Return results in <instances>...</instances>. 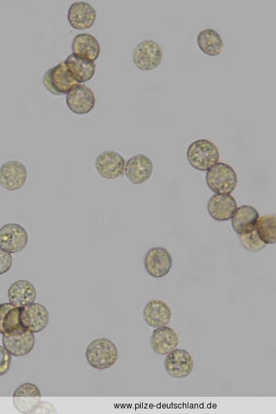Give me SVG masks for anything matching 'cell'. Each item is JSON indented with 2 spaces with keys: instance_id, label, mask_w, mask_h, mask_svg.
<instances>
[{
  "instance_id": "6da1fadb",
  "label": "cell",
  "mask_w": 276,
  "mask_h": 414,
  "mask_svg": "<svg viewBox=\"0 0 276 414\" xmlns=\"http://www.w3.org/2000/svg\"><path fill=\"white\" fill-rule=\"evenodd\" d=\"M186 157L193 168L206 171L218 163L219 152L213 142L208 139H201L189 145Z\"/></svg>"
},
{
  "instance_id": "7a4b0ae2",
  "label": "cell",
  "mask_w": 276,
  "mask_h": 414,
  "mask_svg": "<svg viewBox=\"0 0 276 414\" xmlns=\"http://www.w3.org/2000/svg\"><path fill=\"white\" fill-rule=\"evenodd\" d=\"M88 364L94 368L107 369L115 364L118 358V351L115 344L107 338L92 341L86 351Z\"/></svg>"
},
{
  "instance_id": "3957f363",
  "label": "cell",
  "mask_w": 276,
  "mask_h": 414,
  "mask_svg": "<svg viewBox=\"0 0 276 414\" xmlns=\"http://www.w3.org/2000/svg\"><path fill=\"white\" fill-rule=\"evenodd\" d=\"M206 181L213 192L217 194H230L236 188L237 176L232 166L219 162L207 171Z\"/></svg>"
},
{
  "instance_id": "277c9868",
  "label": "cell",
  "mask_w": 276,
  "mask_h": 414,
  "mask_svg": "<svg viewBox=\"0 0 276 414\" xmlns=\"http://www.w3.org/2000/svg\"><path fill=\"white\" fill-rule=\"evenodd\" d=\"M163 57L161 46L154 40H144L138 43L132 55L135 66L142 71H150L158 67Z\"/></svg>"
},
{
  "instance_id": "5b68a950",
  "label": "cell",
  "mask_w": 276,
  "mask_h": 414,
  "mask_svg": "<svg viewBox=\"0 0 276 414\" xmlns=\"http://www.w3.org/2000/svg\"><path fill=\"white\" fill-rule=\"evenodd\" d=\"M42 81L46 89L55 95L67 94L78 84L72 77L63 61L47 70Z\"/></svg>"
},
{
  "instance_id": "8992f818",
  "label": "cell",
  "mask_w": 276,
  "mask_h": 414,
  "mask_svg": "<svg viewBox=\"0 0 276 414\" xmlns=\"http://www.w3.org/2000/svg\"><path fill=\"white\" fill-rule=\"evenodd\" d=\"M164 366L166 373L170 376L181 379L192 373L194 367V360L188 351L175 348L166 355Z\"/></svg>"
},
{
  "instance_id": "52a82bcc",
  "label": "cell",
  "mask_w": 276,
  "mask_h": 414,
  "mask_svg": "<svg viewBox=\"0 0 276 414\" xmlns=\"http://www.w3.org/2000/svg\"><path fill=\"white\" fill-rule=\"evenodd\" d=\"M28 241V233L20 224L8 223L0 228V248L10 253L20 252Z\"/></svg>"
},
{
  "instance_id": "ba28073f",
  "label": "cell",
  "mask_w": 276,
  "mask_h": 414,
  "mask_svg": "<svg viewBox=\"0 0 276 414\" xmlns=\"http://www.w3.org/2000/svg\"><path fill=\"white\" fill-rule=\"evenodd\" d=\"M172 266V257L164 248H152L146 254L145 269L152 277L161 278L166 276L170 270Z\"/></svg>"
},
{
  "instance_id": "9c48e42d",
  "label": "cell",
  "mask_w": 276,
  "mask_h": 414,
  "mask_svg": "<svg viewBox=\"0 0 276 414\" xmlns=\"http://www.w3.org/2000/svg\"><path fill=\"white\" fill-rule=\"evenodd\" d=\"M96 170L103 178L114 179L124 174L125 169L124 158L114 150H105L96 158Z\"/></svg>"
},
{
  "instance_id": "30bf717a",
  "label": "cell",
  "mask_w": 276,
  "mask_h": 414,
  "mask_svg": "<svg viewBox=\"0 0 276 414\" xmlns=\"http://www.w3.org/2000/svg\"><path fill=\"white\" fill-rule=\"evenodd\" d=\"M27 175V169L21 162L6 161L0 167V186L9 191L17 190L24 185Z\"/></svg>"
},
{
  "instance_id": "8fae6325",
  "label": "cell",
  "mask_w": 276,
  "mask_h": 414,
  "mask_svg": "<svg viewBox=\"0 0 276 414\" xmlns=\"http://www.w3.org/2000/svg\"><path fill=\"white\" fill-rule=\"evenodd\" d=\"M41 394L34 384L26 382L19 385L14 391L12 402L15 408L21 413H32L41 402Z\"/></svg>"
},
{
  "instance_id": "7c38bea8",
  "label": "cell",
  "mask_w": 276,
  "mask_h": 414,
  "mask_svg": "<svg viewBox=\"0 0 276 414\" xmlns=\"http://www.w3.org/2000/svg\"><path fill=\"white\" fill-rule=\"evenodd\" d=\"M68 108L77 115L90 112L95 104V97L92 90L84 84H77L66 95Z\"/></svg>"
},
{
  "instance_id": "4fadbf2b",
  "label": "cell",
  "mask_w": 276,
  "mask_h": 414,
  "mask_svg": "<svg viewBox=\"0 0 276 414\" xmlns=\"http://www.w3.org/2000/svg\"><path fill=\"white\" fill-rule=\"evenodd\" d=\"M125 175L133 184L139 185L148 181L153 171L152 160L144 154H136L125 164Z\"/></svg>"
},
{
  "instance_id": "5bb4252c",
  "label": "cell",
  "mask_w": 276,
  "mask_h": 414,
  "mask_svg": "<svg viewBox=\"0 0 276 414\" xmlns=\"http://www.w3.org/2000/svg\"><path fill=\"white\" fill-rule=\"evenodd\" d=\"M21 308L12 304H0V333L7 335H17L24 333L28 329L21 321Z\"/></svg>"
},
{
  "instance_id": "9a60e30c",
  "label": "cell",
  "mask_w": 276,
  "mask_h": 414,
  "mask_svg": "<svg viewBox=\"0 0 276 414\" xmlns=\"http://www.w3.org/2000/svg\"><path fill=\"white\" fill-rule=\"evenodd\" d=\"M96 16L95 10L90 3L77 1L70 6L67 18L74 29L85 30L93 26Z\"/></svg>"
},
{
  "instance_id": "2e32d148",
  "label": "cell",
  "mask_w": 276,
  "mask_h": 414,
  "mask_svg": "<svg viewBox=\"0 0 276 414\" xmlns=\"http://www.w3.org/2000/svg\"><path fill=\"white\" fill-rule=\"evenodd\" d=\"M179 343L176 331L166 325L155 328L150 335V344L152 351L160 355H166L175 349Z\"/></svg>"
},
{
  "instance_id": "e0dca14e",
  "label": "cell",
  "mask_w": 276,
  "mask_h": 414,
  "mask_svg": "<svg viewBox=\"0 0 276 414\" xmlns=\"http://www.w3.org/2000/svg\"><path fill=\"white\" fill-rule=\"evenodd\" d=\"M171 316L170 307L162 299H152L143 309V317L146 324L155 328L167 325Z\"/></svg>"
},
{
  "instance_id": "ac0fdd59",
  "label": "cell",
  "mask_w": 276,
  "mask_h": 414,
  "mask_svg": "<svg viewBox=\"0 0 276 414\" xmlns=\"http://www.w3.org/2000/svg\"><path fill=\"white\" fill-rule=\"evenodd\" d=\"M48 320V311L41 304L33 302L21 308L22 323L28 330L33 333H39L46 328Z\"/></svg>"
},
{
  "instance_id": "d6986e66",
  "label": "cell",
  "mask_w": 276,
  "mask_h": 414,
  "mask_svg": "<svg viewBox=\"0 0 276 414\" xmlns=\"http://www.w3.org/2000/svg\"><path fill=\"white\" fill-rule=\"evenodd\" d=\"M237 209V203L229 194H216L208 202V211L211 217L217 221L230 219Z\"/></svg>"
},
{
  "instance_id": "ffe728a7",
  "label": "cell",
  "mask_w": 276,
  "mask_h": 414,
  "mask_svg": "<svg viewBox=\"0 0 276 414\" xmlns=\"http://www.w3.org/2000/svg\"><path fill=\"white\" fill-rule=\"evenodd\" d=\"M8 296L10 304L23 308L34 302L37 291L30 282L19 279L10 286Z\"/></svg>"
},
{
  "instance_id": "44dd1931",
  "label": "cell",
  "mask_w": 276,
  "mask_h": 414,
  "mask_svg": "<svg viewBox=\"0 0 276 414\" xmlns=\"http://www.w3.org/2000/svg\"><path fill=\"white\" fill-rule=\"evenodd\" d=\"M2 342L11 355L20 357L31 352L35 339L33 333L27 330L17 335L3 334Z\"/></svg>"
},
{
  "instance_id": "7402d4cb",
  "label": "cell",
  "mask_w": 276,
  "mask_h": 414,
  "mask_svg": "<svg viewBox=\"0 0 276 414\" xmlns=\"http://www.w3.org/2000/svg\"><path fill=\"white\" fill-rule=\"evenodd\" d=\"M231 218L233 230L239 235H242L255 229L259 214L254 207L244 205L236 209Z\"/></svg>"
},
{
  "instance_id": "603a6c76",
  "label": "cell",
  "mask_w": 276,
  "mask_h": 414,
  "mask_svg": "<svg viewBox=\"0 0 276 414\" xmlns=\"http://www.w3.org/2000/svg\"><path fill=\"white\" fill-rule=\"evenodd\" d=\"M72 54L78 57L95 61L100 53V45L97 39L90 34L81 33L76 35L72 43Z\"/></svg>"
},
{
  "instance_id": "cb8c5ba5",
  "label": "cell",
  "mask_w": 276,
  "mask_h": 414,
  "mask_svg": "<svg viewBox=\"0 0 276 414\" xmlns=\"http://www.w3.org/2000/svg\"><path fill=\"white\" fill-rule=\"evenodd\" d=\"M64 63L77 83H84L90 80L96 71L94 61L78 57L72 53L66 57Z\"/></svg>"
},
{
  "instance_id": "d4e9b609",
  "label": "cell",
  "mask_w": 276,
  "mask_h": 414,
  "mask_svg": "<svg viewBox=\"0 0 276 414\" xmlns=\"http://www.w3.org/2000/svg\"><path fill=\"white\" fill-rule=\"evenodd\" d=\"M197 43L200 50L210 57L219 56L224 48L223 41L214 29L201 30L197 37Z\"/></svg>"
},
{
  "instance_id": "484cf974",
  "label": "cell",
  "mask_w": 276,
  "mask_h": 414,
  "mask_svg": "<svg viewBox=\"0 0 276 414\" xmlns=\"http://www.w3.org/2000/svg\"><path fill=\"white\" fill-rule=\"evenodd\" d=\"M255 230L260 239L266 244L276 242V215L266 214L257 219Z\"/></svg>"
},
{
  "instance_id": "4316f807",
  "label": "cell",
  "mask_w": 276,
  "mask_h": 414,
  "mask_svg": "<svg viewBox=\"0 0 276 414\" xmlns=\"http://www.w3.org/2000/svg\"><path fill=\"white\" fill-rule=\"evenodd\" d=\"M239 238L242 246L248 251H259L266 247V244L260 239L255 229L249 233L239 235Z\"/></svg>"
},
{
  "instance_id": "83f0119b",
  "label": "cell",
  "mask_w": 276,
  "mask_h": 414,
  "mask_svg": "<svg viewBox=\"0 0 276 414\" xmlns=\"http://www.w3.org/2000/svg\"><path fill=\"white\" fill-rule=\"evenodd\" d=\"M11 360V354L3 346L0 345V376L9 371Z\"/></svg>"
},
{
  "instance_id": "f1b7e54d",
  "label": "cell",
  "mask_w": 276,
  "mask_h": 414,
  "mask_svg": "<svg viewBox=\"0 0 276 414\" xmlns=\"http://www.w3.org/2000/svg\"><path fill=\"white\" fill-rule=\"evenodd\" d=\"M12 265L11 253L0 248V275L10 270Z\"/></svg>"
},
{
  "instance_id": "f546056e",
  "label": "cell",
  "mask_w": 276,
  "mask_h": 414,
  "mask_svg": "<svg viewBox=\"0 0 276 414\" xmlns=\"http://www.w3.org/2000/svg\"><path fill=\"white\" fill-rule=\"evenodd\" d=\"M1 304V303H0Z\"/></svg>"
}]
</instances>
